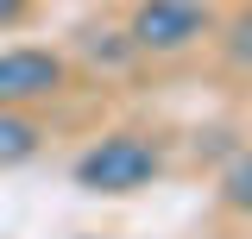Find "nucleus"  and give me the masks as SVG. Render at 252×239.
I'll use <instances>...</instances> for the list:
<instances>
[{
    "mask_svg": "<svg viewBox=\"0 0 252 239\" xmlns=\"http://www.w3.org/2000/svg\"><path fill=\"white\" fill-rule=\"evenodd\" d=\"M164 170V151L145 139V132H107V139H94L82 157H76V189H89V195H132V189H145V182Z\"/></svg>",
    "mask_w": 252,
    "mask_h": 239,
    "instance_id": "nucleus-1",
    "label": "nucleus"
},
{
    "mask_svg": "<svg viewBox=\"0 0 252 239\" xmlns=\"http://www.w3.org/2000/svg\"><path fill=\"white\" fill-rule=\"evenodd\" d=\"M215 26V13H208V0H139L132 6V51H152V57H177L189 44H202Z\"/></svg>",
    "mask_w": 252,
    "mask_h": 239,
    "instance_id": "nucleus-2",
    "label": "nucleus"
},
{
    "mask_svg": "<svg viewBox=\"0 0 252 239\" xmlns=\"http://www.w3.org/2000/svg\"><path fill=\"white\" fill-rule=\"evenodd\" d=\"M69 82V63L44 44H6L0 51V107H32V101H51Z\"/></svg>",
    "mask_w": 252,
    "mask_h": 239,
    "instance_id": "nucleus-3",
    "label": "nucleus"
},
{
    "mask_svg": "<svg viewBox=\"0 0 252 239\" xmlns=\"http://www.w3.org/2000/svg\"><path fill=\"white\" fill-rule=\"evenodd\" d=\"M38 145H44V126L26 107H0V164H26L38 157Z\"/></svg>",
    "mask_w": 252,
    "mask_h": 239,
    "instance_id": "nucleus-4",
    "label": "nucleus"
},
{
    "mask_svg": "<svg viewBox=\"0 0 252 239\" xmlns=\"http://www.w3.org/2000/svg\"><path fill=\"white\" fill-rule=\"evenodd\" d=\"M220 202L240 208V214H252V151L227 164V177H220Z\"/></svg>",
    "mask_w": 252,
    "mask_h": 239,
    "instance_id": "nucleus-5",
    "label": "nucleus"
},
{
    "mask_svg": "<svg viewBox=\"0 0 252 239\" xmlns=\"http://www.w3.org/2000/svg\"><path fill=\"white\" fill-rule=\"evenodd\" d=\"M26 13H32V0H0V31L26 26Z\"/></svg>",
    "mask_w": 252,
    "mask_h": 239,
    "instance_id": "nucleus-6",
    "label": "nucleus"
}]
</instances>
